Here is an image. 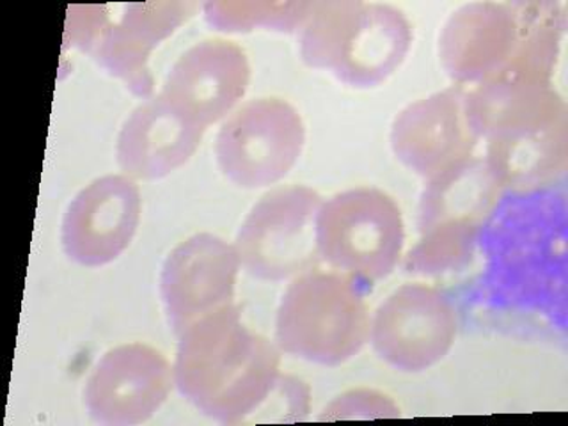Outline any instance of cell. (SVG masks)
<instances>
[{
	"instance_id": "6da1fadb",
	"label": "cell",
	"mask_w": 568,
	"mask_h": 426,
	"mask_svg": "<svg viewBox=\"0 0 568 426\" xmlns=\"http://www.w3.org/2000/svg\"><path fill=\"white\" fill-rule=\"evenodd\" d=\"M178 337L174 386L215 422H247L283 378L280 348L251 331L235 304L203 316Z\"/></svg>"
},
{
	"instance_id": "7a4b0ae2",
	"label": "cell",
	"mask_w": 568,
	"mask_h": 426,
	"mask_svg": "<svg viewBox=\"0 0 568 426\" xmlns=\"http://www.w3.org/2000/svg\"><path fill=\"white\" fill-rule=\"evenodd\" d=\"M297 34L307 67L357 89L386 82L413 44V27L399 9L363 0L311 2Z\"/></svg>"
},
{
	"instance_id": "3957f363",
	"label": "cell",
	"mask_w": 568,
	"mask_h": 426,
	"mask_svg": "<svg viewBox=\"0 0 568 426\" xmlns=\"http://www.w3.org/2000/svg\"><path fill=\"white\" fill-rule=\"evenodd\" d=\"M366 290V284L342 272L297 275L277 310V348L328 368L351 361L369 339Z\"/></svg>"
},
{
	"instance_id": "277c9868",
	"label": "cell",
	"mask_w": 568,
	"mask_h": 426,
	"mask_svg": "<svg viewBox=\"0 0 568 426\" xmlns=\"http://www.w3.org/2000/svg\"><path fill=\"white\" fill-rule=\"evenodd\" d=\"M404 244V217L386 192L361 186L333 195L320 206V260L366 286L395 272Z\"/></svg>"
},
{
	"instance_id": "5b68a950",
	"label": "cell",
	"mask_w": 568,
	"mask_h": 426,
	"mask_svg": "<svg viewBox=\"0 0 568 426\" xmlns=\"http://www.w3.org/2000/svg\"><path fill=\"white\" fill-rule=\"evenodd\" d=\"M324 200L306 185L280 186L254 204L236 233L235 248L248 274L284 281L318 262L316 217Z\"/></svg>"
},
{
	"instance_id": "8992f818",
	"label": "cell",
	"mask_w": 568,
	"mask_h": 426,
	"mask_svg": "<svg viewBox=\"0 0 568 426\" xmlns=\"http://www.w3.org/2000/svg\"><path fill=\"white\" fill-rule=\"evenodd\" d=\"M304 121L280 98L251 100L224 121L215 141L219 169L240 189L275 185L297 164Z\"/></svg>"
},
{
	"instance_id": "52a82bcc",
	"label": "cell",
	"mask_w": 568,
	"mask_h": 426,
	"mask_svg": "<svg viewBox=\"0 0 568 426\" xmlns=\"http://www.w3.org/2000/svg\"><path fill=\"white\" fill-rule=\"evenodd\" d=\"M458 333L457 311L440 290L407 283L390 293L369 325L373 351L399 372L434 368L449 354Z\"/></svg>"
},
{
	"instance_id": "ba28073f",
	"label": "cell",
	"mask_w": 568,
	"mask_h": 426,
	"mask_svg": "<svg viewBox=\"0 0 568 426\" xmlns=\"http://www.w3.org/2000/svg\"><path fill=\"white\" fill-rule=\"evenodd\" d=\"M173 386V366L162 352L129 343L98 361L85 382L84 404L97 423L135 426L159 413Z\"/></svg>"
},
{
	"instance_id": "9c48e42d",
	"label": "cell",
	"mask_w": 568,
	"mask_h": 426,
	"mask_svg": "<svg viewBox=\"0 0 568 426\" xmlns=\"http://www.w3.org/2000/svg\"><path fill=\"white\" fill-rule=\"evenodd\" d=\"M240 266L235 245L210 233L183 240L171 251L160 274V295L176 336L213 311L235 304Z\"/></svg>"
},
{
	"instance_id": "30bf717a",
	"label": "cell",
	"mask_w": 568,
	"mask_h": 426,
	"mask_svg": "<svg viewBox=\"0 0 568 426\" xmlns=\"http://www.w3.org/2000/svg\"><path fill=\"white\" fill-rule=\"evenodd\" d=\"M478 142L467 112V89L462 85L405 106L390 129L396 159L426 182L475 155Z\"/></svg>"
},
{
	"instance_id": "8fae6325",
	"label": "cell",
	"mask_w": 568,
	"mask_h": 426,
	"mask_svg": "<svg viewBox=\"0 0 568 426\" xmlns=\"http://www.w3.org/2000/svg\"><path fill=\"white\" fill-rule=\"evenodd\" d=\"M141 221V192L132 178H98L75 195L62 219V248L88 268L109 265L129 247Z\"/></svg>"
},
{
	"instance_id": "7c38bea8",
	"label": "cell",
	"mask_w": 568,
	"mask_h": 426,
	"mask_svg": "<svg viewBox=\"0 0 568 426\" xmlns=\"http://www.w3.org/2000/svg\"><path fill=\"white\" fill-rule=\"evenodd\" d=\"M251 80L247 55L227 40H204L180 55L160 97L204 130L226 118L244 98Z\"/></svg>"
},
{
	"instance_id": "4fadbf2b",
	"label": "cell",
	"mask_w": 568,
	"mask_h": 426,
	"mask_svg": "<svg viewBox=\"0 0 568 426\" xmlns=\"http://www.w3.org/2000/svg\"><path fill=\"white\" fill-rule=\"evenodd\" d=\"M519 40L517 2H470L453 11L444 23L440 67L455 85L475 88L506 70Z\"/></svg>"
},
{
	"instance_id": "5bb4252c",
	"label": "cell",
	"mask_w": 568,
	"mask_h": 426,
	"mask_svg": "<svg viewBox=\"0 0 568 426\" xmlns=\"http://www.w3.org/2000/svg\"><path fill=\"white\" fill-rule=\"evenodd\" d=\"M197 6L183 0L138 2L124 6L118 22L106 14L88 52L94 61L120 79L130 93L150 98L155 89L151 75V52L192 17Z\"/></svg>"
},
{
	"instance_id": "9a60e30c",
	"label": "cell",
	"mask_w": 568,
	"mask_h": 426,
	"mask_svg": "<svg viewBox=\"0 0 568 426\" xmlns=\"http://www.w3.org/2000/svg\"><path fill=\"white\" fill-rule=\"evenodd\" d=\"M467 112L479 141H511L568 123L552 80L501 73L467 89Z\"/></svg>"
},
{
	"instance_id": "2e32d148",
	"label": "cell",
	"mask_w": 568,
	"mask_h": 426,
	"mask_svg": "<svg viewBox=\"0 0 568 426\" xmlns=\"http://www.w3.org/2000/svg\"><path fill=\"white\" fill-rule=\"evenodd\" d=\"M204 132L156 94L124 121L115 146L118 164L129 178L159 180L192 159Z\"/></svg>"
},
{
	"instance_id": "e0dca14e",
	"label": "cell",
	"mask_w": 568,
	"mask_h": 426,
	"mask_svg": "<svg viewBox=\"0 0 568 426\" xmlns=\"http://www.w3.org/2000/svg\"><path fill=\"white\" fill-rule=\"evenodd\" d=\"M484 159L469 156L426 182L417 209V231L432 227L481 230L501 197Z\"/></svg>"
},
{
	"instance_id": "ac0fdd59",
	"label": "cell",
	"mask_w": 568,
	"mask_h": 426,
	"mask_svg": "<svg viewBox=\"0 0 568 426\" xmlns=\"http://www.w3.org/2000/svg\"><path fill=\"white\" fill-rule=\"evenodd\" d=\"M484 160L501 189L537 191L567 169L568 123L511 141L487 142Z\"/></svg>"
},
{
	"instance_id": "d6986e66",
	"label": "cell",
	"mask_w": 568,
	"mask_h": 426,
	"mask_svg": "<svg viewBox=\"0 0 568 426\" xmlns=\"http://www.w3.org/2000/svg\"><path fill=\"white\" fill-rule=\"evenodd\" d=\"M311 2L286 0H221L203 6L204 20L212 29L227 34H244L256 29L277 32H297L301 29Z\"/></svg>"
},
{
	"instance_id": "ffe728a7",
	"label": "cell",
	"mask_w": 568,
	"mask_h": 426,
	"mask_svg": "<svg viewBox=\"0 0 568 426\" xmlns=\"http://www.w3.org/2000/svg\"><path fill=\"white\" fill-rule=\"evenodd\" d=\"M478 230L432 227L419 233V242L405 257V272L425 277L452 274L469 265Z\"/></svg>"
},
{
	"instance_id": "44dd1931",
	"label": "cell",
	"mask_w": 568,
	"mask_h": 426,
	"mask_svg": "<svg viewBox=\"0 0 568 426\" xmlns=\"http://www.w3.org/2000/svg\"><path fill=\"white\" fill-rule=\"evenodd\" d=\"M398 416L399 408L387 396L373 390H352L334 399L320 419H373Z\"/></svg>"
}]
</instances>
